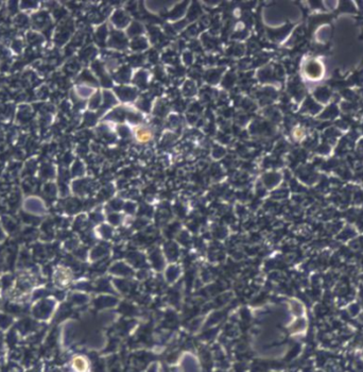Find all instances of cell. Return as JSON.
Segmentation results:
<instances>
[{"mask_svg":"<svg viewBox=\"0 0 363 372\" xmlns=\"http://www.w3.org/2000/svg\"><path fill=\"white\" fill-rule=\"evenodd\" d=\"M74 367H76V368L78 369V370H80V371L85 370V368H86V363H85V361H84L83 358H77V359H74Z\"/></svg>","mask_w":363,"mask_h":372,"instance_id":"obj_1","label":"cell"},{"mask_svg":"<svg viewBox=\"0 0 363 372\" xmlns=\"http://www.w3.org/2000/svg\"><path fill=\"white\" fill-rule=\"evenodd\" d=\"M150 138V133H149V132H147V131H140V132H138V139H140V141H147V139H149Z\"/></svg>","mask_w":363,"mask_h":372,"instance_id":"obj_2","label":"cell"}]
</instances>
